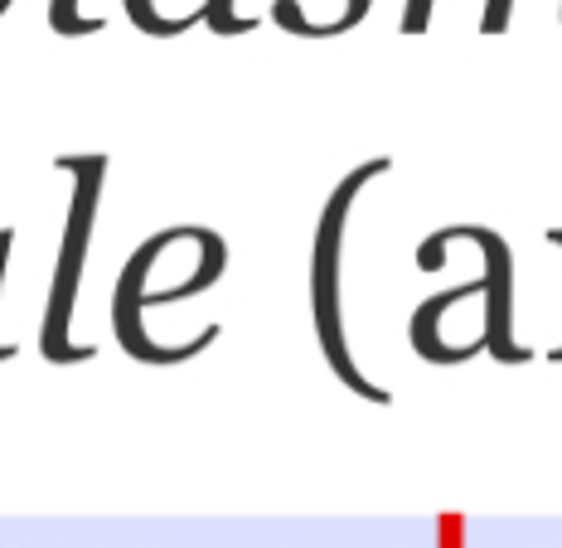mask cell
<instances>
[{
	"instance_id": "cell-1",
	"label": "cell",
	"mask_w": 562,
	"mask_h": 548,
	"mask_svg": "<svg viewBox=\"0 0 562 548\" xmlns=\"http://www.w3.org/2000/svg\"><path fill=\"white\" fill-rule=\"evenodd\" d=\"M393 160L389 156H373L364 160L359 170H349L345 180L335 184L330 204H325L321 224H315V253H311V311H315V340H321L325 359H330V369L339 374L345 389H355L364 403L373 407H389L393 399L379 389V383H369L359 374L355 355H349V340H345V301H339V267H345V224H349V209H355L359 190H364L369 180H379V175H389Z\"/></svg>"
},
{
	"instance_id": "cell-2",
	"label": "cell",
	"mask_w": 562,
	"mask_h": 548,
	"mask_svg": "<svg viewBox=\"0 0 562 548\" xmlns=\"http://www.w3.org/2000/svg\"><path fill=\"white\" fill-rule=\"evenodd\" d=\"M58 170L74 175V204H68L64 248H58L49 306H44L40 349H44V359H49V365H78V359L98 355L92 345H74V340H68V325H74V301H78V287H83L88 238H92V219H98L102 180H108V156H58Z\"/></svg>"
},
{
	"instance_id": "cell-3",
	"label": "cell",
	"mask_w": 562,
	"mask_h": 548,
	"mask_svg": "<svg viewBox=\"0 0 562 548\" xmlns=\"http://www.w3.org/2000/svg\"><path fill=\"white\" fill-rule=\"evenodd\" d=\"M224 262H228V248H224V243H214V248L204 253V262H199L190 277H180V282H170L160 291H122V287H116V297H112V331H116V340H122L126 355L140 359V365H184V359L204 355V349L224 335V325H209V331H199L194 340H184V345H156V340H146V331H140V311L170 306V301H184V297H194V291H209L218 282V272H224Z\"/></svg>"
},
{
	"instance_id": "cell-4",
	"label": "cell",
	"mask_w": 562,
	"mask_h": 548,
	"mask_svg": "<svg viewBox=\"0 0 562 548\" xmlns=\"http://www.w3.org/2000/svg\"><path fill=\"white\" fill-rule=\"evenodd\" d=\"M451 238H465L485 253V349L499 359V365H529L533 349H524L514 340V258H509V243L499 238L495 228H480V224H456L447 228Z\"/></svg>"
},
{
	"instance_id": "cell-5",
	"label": "cell",
	"mask_w": 562,
	"mask_h": 548,
	"mask_svg": "<svg viewBox=\"0 0 562 548\" xmlns=\"http://www.w3.org/2000/svg\"><path fill=\"white\" fill-rule=\"evenodd\" d=\"M49 25H54V34H98V30H108V20L102 15H83L78 10V0H54L49 5Z\"/></svg>"
},
{
	"instance_id": "cell-6",
	"label": "cell",
	"mask_w": 562,
	"mask_h": 548,
	"mask_svg": "<svg viewBox=\"0 0 562 548\" xmlns=\"http://www.w3.org/2000/svg\"><path fill=\"white\" fill-rule=\"evenodd\" d=\"M204 25L214 30V34H252L257 20L252 15H238V10H233V0H209Z\"/></svg>"
},
{
	"instance_id": "cell-7",
	"label": "cell",
	"mask_w": 562,
	"mask_h": 548,
	"mask_svg": "<svg viewBox=\"0 0 562 548\" xmlns=\"http://www.w3.org/2000/svg\"><path fill=\"white\" fill-rule=\"evenodd\" d=\"M369 10H373V0H345V15L325 25V40H335V34H349L355 25H364V20H369Z\"/></svg>"
},
{
	"instance_id": "cell-8",
	"label": "cell",
	"mask_w": 562,
	"mask_h": 548,
	"mask_svg": "<svg viewBox=\"0 0 562 548\" xmlns=\"http://www.w3.org/2000/svg\"><path fill=\"white\" fill-rule=\"evenodd\" d=\"M509 10H514V0H485V20H480V30L505 34L509 30Z\"/></svg>"
},
{
	"instance_id": "cell-9",
	"label": "cell",
	"mask_w": 562,
	"mask_h": 548,
	"mask_svg": "<svg viewBox=\"0 0 562 548\" xmlns=\"http://www.w3.org/2000/svg\"><path fill=\"white\" fill-rule=\"evenodd\" d=\"M431 5L437 0H407V15H403V34H422L431 25Z\"/></svg>"
},
{
	"instance_id": "cell-10",
	"label": "cell",
	"mask_w": 562,
	"mask_h": 548,
	"mask_svg": "<svg viewBox=\"0 0 562 548\" xmlns=\"http://www.w3.org/2000/svg\"><path fill=\"white\" fill-rule=\"evenodd\" d=\"M10 238H15V233L10 228H0V282H5V262H10ZM15 355V345H0V359H10Z\"/></svg>"
},
{
	"instance_id": "cell-11",
	"label": "cell",
	"mask_w": 562,
	"mask_h": 548,
	"mask_svg": "<svg viewBox=\"0 0 562 548\" xmlns=\"http://www.w3.org/2000/svg\"><path fill=\"white\" fill-rule=\"evenodd\" d=\"M441 539H447L441 548H461V544H456V539H461V519H456V515L441 519Z\"/></svg>"
},
{
	"instance_id": "cell-12",
	"label": "cell",
	"mask_w": 562,
	"mask_h": 548,
	"mask_svg": "<svg viewBox=\"0 0 562 548\" xmlns=\"http://www.w3.org/2000/svg\"><path fill=\"white\" fill-rule=\"evenodd\" d=\"M548 238H553V243H558V248H562V228H553V233H548ZM553 359H562V349H558V355H553Z\"/></svg>"
}]
</instances>
